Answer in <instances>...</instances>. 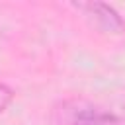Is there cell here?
Returning <instances> with one entry per match:
<instances>
[{
	"instance_id": "1",
	"label": "cell",
	"mask_w": 125,
	"mask_h": 125,
	"mask_svg": "<svg viewBox=\"0 0 125 125\" xmlns=\"http://www.w3.org/2000/svg\"><path fill=\"white\" fill-rule=\"evenodd\" d=\"M76 8L82 10V12H86V16H90L94 20V23L102 31H105V33H117V35L125 33V20L109 4L88 2V4H76Z\"/></svg>"
},
{
	"instance_id": "2",
	"label": "cell",
	"mask_w": 125,
	"mask_h": 125,
	"mask_svg": "<svg viewBox=\"0 0 125 125\" xmlns=\"http://www.w3.org/2000/svg\"><path fill=\"white\" fill-rule=\"evenodd\" d=\"M72 125H125L115 113L102 109H80Z\"/></svg>"
},
{
	"instance_id": "3",
	"label": "cell",
	"mask_w": 125,
	"mask_h": 125,
	"mask_svg": "<svg viewBox=\"0 0 125 125\" xmlns=\"http://www.w3.org/2000/svg\"><path fill=\"white\" fill-rule=\"evenodd\" d=\"M12 100H14V90L0 82V113L6 111V107L12 104Z\"/></svg>"
}]
</instances>
